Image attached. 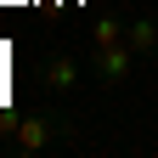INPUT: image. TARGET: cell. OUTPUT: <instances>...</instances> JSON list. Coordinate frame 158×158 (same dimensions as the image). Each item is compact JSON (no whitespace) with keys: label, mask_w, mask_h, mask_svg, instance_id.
<instances>
[{"label":"cell","mask_w":158,"mask_h":158,"mask_svg":"<svg viewBox=\"0 0 158 158\" xmlns=\"http://www.w3.org/2000/svg\"><path fill=\"white\" fill-rule=\"evenodd\" d=\"M0 135L11 141V152H17V158H40V152L62 147L68 135H73V124L40 107V113H23V118H11V113H6V118H0Z\"/></svg>","instance_id":"1"},{"label":"cell","mask_w":158,"mask_h":158,"mask_svg":"<svg viewBox=\"0 0 158 158\" xmlns=\"http://www.w3.org/2000/svg\"><path fill=\"white\" fill-rule=\"evenodd\" d=\"M90 79H102V85H124L130 68H135V51H130V40H113V45H90Z\"/></svg>","instance_id":"2"},{"label":"cell","mask_w":158,"mask_h":158,"mask_svg":"<svg viewBox=\"0 0 158 158\" xmlns=\"http://www.w3.org/2000/svg\"><path fill=\"white\" fill-rule=\"evenodd\" d=\"M85 73H90V68H79L68 51H51L45 62H40V79H45V90H62V96H68V90H79V79H85Z\"/></svg>","instance_id":"3"},{"label":"cell","mask_w":158,"mask_h":158,"mask_svg":"<svg viewBox=\"0 0 158 158\" xmlns=\"http://www.w3.org/2000/svg\"><path fill=\"white\" fill-rule=\"evenodd\" d=\"M124 40L135 56H158V17H135V23H124Z\"/></svg>","instance_id":"4"},{"label":"cell","mask_w":158,"mask_h":158,"mask_svg":"<svg viewBox=\"0 0 158 158\" xmlns=\"http://www.w3.org/2000/svg\"><path fill=\"white\" fill-rule=\"evenodd\" d=\"M113 40H124V23L107 11V17H96V28H90V45H113Z\"/></svg>","instance_id":"5"}]
</instances>
